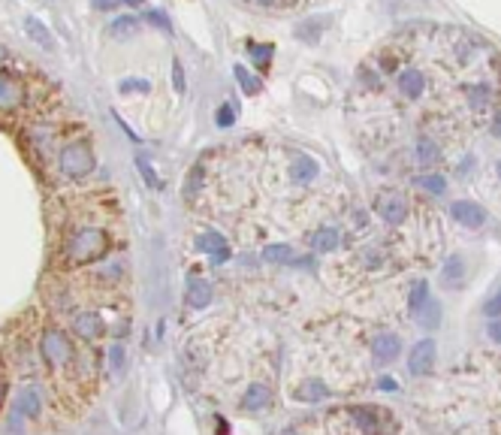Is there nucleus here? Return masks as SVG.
<instances>
[{"label": "nucleus", "instance_id": "obj_4", "mask_svg": "<svg viewBox=\"0 0 501 435\" xmlns=\"http://www.w3.org/2000/svg\"><path fill=\"white\" fill-rule=\"evenodd\" d=\"M70 330H72V339L94 344V342H100L106 335V321L97 312H88V308H72L70 312Z\"/></svg>", "mask_w": 501, "mask_h": 435}, {"label": "nucleus", "instance_id": "obj_15", "mask_svg": "<svg viewBox=\"0 0 501 435\" xmlns=\"http://www.w3.org/2000/svg\"><path fill=\"white\" fill-rule=\"evenodd\" d=\"M272 402V390L263 384H251L242 396V411H263Z\"/></svg>", "mask_w": 501, "mask_h": 435}, {"label": "nucleus", "instance_id": "obj_1", "mask_svg": "<svg viewBox=\"0 0 501 435\" xmlns=\"http://www.w3.org/2000/svg\"><path fill=\"white\" fill-rule=\"evenodd\" d=\"M36 357L40 366L45 369L52 387H91L94 384V366L88 357H82V348L72 342L70 333H63L58 323L40 321L36 323Z\"/></svg>", "mask_w": 501, "mask_h": 435}, {"label": "nucleus", "instance_id": "obj_27", "mask_svg": "<svg viewBox=\"0 0 501 435\" xmlns=\"http://www.w3.org/2000/svg\"><path fill=\"white\" fill-rule=\"evenodd\" d=\"M426 299H429V284H426V281H417V284L411 287V299H408V305H411L414 314H417V308H420Z\"/></svg>", "mask_w": 501, "mask_h": 435}, {"label": "nucleus", "instance_id": "obj_19", "mask_svg": "<svg viewBox=\"0 0 501 435\" xmlns=\"http://www.w3.org/2000/svg\"><path fill=\"white\" fill-rule=\"evenodd\" d=\"M339 242H341V233L335 230V227H323V230H317L311 236V245H314L317 251H323V254L335 251V248H339Z\"/></svg>", "mask_w": 501, "mask_h": 435}, {"label": "nucleus", "instance_id": "obj_34", "mask_svg": "<svg viewBox=\"0 0 501 435\" xmlns=\"http://www.w3.org/2000/svg\"><path fill=\"white\" fill-rule=\"evenodd\" d=\"M233 121H236V112H233L230 106H221V109H217V127H230Z\"/></svg>", "mask_w": 501, "mask_h": 435}, {"label": "nucleus", "instance_id": "obj_12", "mask_svg": "<svg viewBox=\"0 0 501 435\" xmlns=\"http://www.w3.org/2000/svg\"><path fill=\"white\" fill-rule=\"evenodd\" d=\"M465 275H468L465 257H462V254H450V257L444 260V272H441L444 284H447L450 290H459L462 284H465Z\"/></svg>", "mask_w": 501, "mask_h": 435}, {"label": "nucleus", "instance_id": "obj_22", "mask_svg": "<svg viewBox=\"0 0 501 435\" xmlns=\"http://www.w3.org/2000/svg\"><path fill=\"white\" fill-rule=\"evenodd\" d=\"M317 160L314 158H308V154H299V160L293 163V178L296 181H311L317 176Z\"/></svg>", "mask_w": 501, "mask_h": 435}, {"label": "nucleus", "instance_id": "obj_21", "mask_svg": "<svg viewBox=\"0 0 501 435\" xmlns=\"http://www.w3.org/2000/svg\"><path fill=\"white\" fill-rule=\"evenodd\" d=\"M263 260L266 263H275V266H287V263L296 260V254L290 245H269L266 251H263Z\"/></svg>", "mask_w": 501, "mask_h": 435}, {"label": "nucleus", "instance_id": "obj_38", "mask_svg": "<svg viewBox=\"0 0 501 435\" xmlns=\"http://www.w3.org/2000/svg\"><path fill=\"white\" fill-rule=\"evenodd\" d=\"M378 387H380V390H387V393H393V390L399 387V381H396V378H390V375H384V378L378 381Z\"/></svg>", "mask_w": 501, "mask_h": 435}, {"label": "nucleus", "instance_id": "obj_17", "mask_svg": "<svg viewBox=\"0 0 501 435\" xmlns=\"http://www.w3.org/2000/svg\"><path fill=\"white\" fill-rule=\"evenodd\" d=\"M293 396L299 402H321V399L330 396V387H326L323 381H302V384H296Z\"/></svg>", "mask_w": 501, "mask_h": 435}, {"label": "nucleus", "instance_id": "obj_42", "mask_svg": "<svg viewBox=\"0 0 501 435\" xmlns=\"http://www.w3.org/2000/svg\"><path fill=\"white\" fill-rule=\"evenodd\" d=\"M0 61H6V52H3V45H0Z\"/></svg>", "mask_w": 501, "mask_h": 435}, {"label": "nucleus", "instance_id": "obj_18", "mask_svg": "<svg viewBox=\"0 0 501 435\" xmlns=\"http://www.w3.org/2000/svg\"><path fill=\"white\" fill-rule=\"evenodd\" d=\"M24 31H27V36H31L36 45H40V49H45V52L54 49V40H52L49 27H45L40 18H27V22H24Z\"/></svg>", "mask_w": 501, "mask_h": 435}, {"label": "nucleus", "instance_id": "obj_28", "mask_svg": "<svg viewBox=\"0 0 501 435\" xmlns=\"http://www.w3.org/2000/svg\"><path fill=\"white\" fill-rule=\"evenodd\" d=\"M118 91H121V94H148L151 85L145 79H124L121 85H118Z\"/></svg>", "mask_w": 501, "mask_h": 435}, {"label": "nucleus", "instance_id": "obj_3", "mask_svg": "<svg viewBox=\"0 0 501 435\" xmlns=\"http://www.w3.org/2000/svg\"><path fill=\"white\" fill-rule=\"evenodd\" d=\"M94 167H97L94 151H91V145L82 142V139L67 142L58 154V169H61V176H67V178H85Z\"/></svg>", "mask_w": 501, "mask_h": 435}, {"label": "nucleus", "instance_id": "obj_31", "mask_svg": "<svg viewBox=\"0 0 501 435\" xmlns=\"http://www.w3.org/2000/svg\"><path fill=\"white\" fill-rule=\"evenodd\" d=\"M172 85H176L178 94H185V88H187V85H185V67H181L178 58L172 61Z\"/></svg>", "mask_w": 501, "mask_h": 435}, {"label": "nucleus", "instance_id": "obj_11", "mask_svg": "<svg viewBox=\"0 0 501 435\" xmlns=\"http://www.w3.org/2000/svg\"><path fill=\"white\" fill-rule=\"evenodd\" d=\"M396 85H399V94H402V97H408V100H420V97H423V91H426V76H423L420 70L408 67V70L399 72Z\"/></svg>", "mask_w": 501, "mask_h": 435}, {"label": "nucleus", "instance_id": "obj_23", "mask_svg": "<svg viewBox=\"0 0 501 435\" xmlns=\"http://www.w3.org/2000/svg\"><path fill=\"white\" fill-rule=\"evenodd\" d=\"M438 303H435V299H426V303L417 308V321H420L423 326H429V330H435V326L441 323V317H438Z\"/></svg>", "mask_w": 501, "mask_h": 435}, {"label": "nucleus", "instance_id": "obj_2", "mask_svg": "<svg viewBox=\"0 0 501 435\" xmlns=\"http://www.w3.org/2000/svg\"><path fill=\"white\" fill-rule=\"evenodd\" d=\"M109 251V233L103 227L82 224L76 230H70L61 242V263L63 266H88V263L100 260Z\"/></svg>", "mask_w": 501, "mask_h": 435}, {"label": "nucleus", "instance_id": "obj_20", "mask_svg": "<svg viewBox=\"0 0 501 435\" xmlns=\"http://www.w3.org/2000/svg\"><path fill=\"white\" fill-rule=\"evenodd\" d=\"M417 160H420V167H432V163L441 160V145L435 139H423L417 142Z\"/></svg>", "mask_w": 501, "mask_h": 435}, {"label": "nucleus", "instance_id": "obj_5", "mask_svg": "<svg viewBox=\"0 0 501 435\" xmlns=\"http://www.w3.org/2000/svg\"><path fill=\"white\" fill-rule=\"evenodd\" d=\"M27 103V85L13 70H0V112H18Z\"/></svg>", "mask_w": 501, "mask_h": 435}, {"label": "nucleus", "instance_id": "obj_36", "mask_svg": "<svg viewBox=\"0 0 501 435\" xmlns=\"http://www.w3.org/2000/svg\"><path fill=\"white\" fill-rule=\"evenodd\" d=\"M248 52H254V54L260 58V67H266V58H269V54L275 52V49H272V45H251Z\"/></svg>", "mask_w": 501, "mask_h": 435}, {"label": "nucleus", "instance_id": "obj_35", "mask_svg": "<svg viewBox=\"0 0 501 435\" xmlns=\"http://www.w3.org/2000/svg\"><path fill=\"white\" fill-rule=\"evenodd\" d=\"M109 360H112V369L124 366V348L121 344H112V348H109Z\"/></svg>", "mask_w": 501, "mask_h": 435}, {"label": "nucleus", "instance_id": "obj_14", "mask_svg": "<svg viewBox=\"0 0 501 435\" xmlns=\"http://www.w3.org/2000/svg\"><path fill=\"white\" fill-rule=\"evenodd\" d=\"M348 417L353 420L360 432H375L380 429V408H348Z\"/></svg>", "mask_w": 501, "mask_h": 435}, {"label": "nucleus", "instance_id": "obj_41", "mask_svg": "<svg viewBox=\"0 0 501 435\" xmlns=\"http://www.w3.org/2000/svg\"><path fill=\"white\" fill-rule=\"evenodd\" d=\"M121 3H127V6H142L145 0H121Z\"/></svg>", "mask_w": 501, "mask_h": 435}, {"label": "nucleus", "instance_id": "obj_26", "mask_svg": "<svg viewBox=\"0 0 501 435\" xmlns=\"http://www.w3.org/2000/svg\"><path fill=\"white\" fill-rule=\"evenodd\" d=\"M136 167H139V172H142V178H145V185H148V188H157V190L163 188V181H160V176H157V172H154V169H151V163H148V160H145V158H142V154H136Z\"/></svg>", "mask_w": 501, "mask_h": 435}, {"label": "nucleus", "instance_id": "obj_39", "mask_svg": "<svg viewBox=\"0 0 501 435\" xmlns=\"http://www.w3.org/2000/svg\"><path fill=\"white\" fill-rule=\"evenodd\" d=\"M486 317H493V321L498 317V293H493V299L486 303Z\"/></svg>", "mask_w": 501, "mask_h": 435}, {"label": "nucleus", "instance_id": "obj_30", "mask_svg": "<svg viewBox=\"0 0 501 435\" xmlns=\"http://www.w3.org/2000/svg\"><path fill=\"white\" fill-rule=\"evenodd\" d=\"M199 181H203V163H196V167H194V176H190L187 188H185V197H187V199H194V197H196V188H199Z\"/></svg>", "mask_w": 501, "mask_h": 435}, {"label": "nucleus", "instance_id": "obj_10", "mask_svg": "<svg viewBox=\"0 0 501 435\" xmlns=\"http://www.w3.org/2000/svg\"><path fill=\"white\" fill-rule=\"evenodd\" d=\"M196 245H199V251L212 254V263H215V266H221V263L230 260V245H226V236H224V233L206 230V233H199Z\"/></svg>", "mask_w": 501, "mask_h": 435}, {"label": "nucleus", "instance_id": "obj_16", "mask_svg": "<svg viewBox=\"0 0 501 435\" xmlns=\"http://www.w3.org/2000/svg\"><path fill=\"white\" fill-rule=\"evenodd\" d=\"M185 299H187L190 308H206L208 303H212V284H208V281H199V278H190Z\"/></svg>", "mask_w": 501, "mask_h": 435}, {"label": "nucleus", "instance_id": "obj_7", "mask_svg": "<svg viewBox=\"0 0 501 435\" xmlns=\"http://www.w3.org/2000/svg\"><path fill=\"white\" fill-rule=\"evenodd\" d=\"M40 414H43V396H40V390L31 387V384L18 387L15 396H13V417L40 420Z\"/></svg>", "mask_w": 501, "mask_h": 435}, {"label": "nucleus", "instance_id": "obj_33", "mask_svg": "<svg viewBox=\"0 0 501 435\" xmlns=\"http://www.w3.org/2000/svg\"><path fill=\"white\" fill-rule=\"evenodd\" d=\"M308 27H296V36H302V40H308V43H314L317 40V31H321V22H305Z\"/></svg>", "mask_w": 501, "mask_h": 435}, {"label": "nucleus", "instance_id": "obj_8", "mask_svg": "<svg viewBox=\"0 0 501 435\" xmlns=\"http://www.w3.org/2000/svg\"><path fill=\"white\" fill-rule=\"evenodd\" d=\"M435 353H438V348H435L432 339L417 342L411 348V353H408V369H411V375H429L432 366H435Z\"/></svg>", "mask_w": 501, "mask_h": 435}, {"label": "nucleus", "instance_id": "obj_13", "mask_svg": "<svg viewBox=\"0 0 501 435\" xmlns=\"http://www.w3.org/2000/svg\"><path fill=\"white\" fill-rule=\"evenodd\" d=\"M399 351H402V339L393 333H380L371 339V353L380 360V362H390V360H396L399 357Z\"/></svg>", "mask_w": 501, "mask_h": 435}, {"label": "nucleus", "instance_id": "obj_25", "mask_svg": "<svg viewBox=\"0 0 501 435\" xmlns=\"http://www.w3.org/2000/svg\"><path fill=\"white\" fill-rule=\"evenodd\" d=\"M233 72H236V79H239L242 91H245V94H248V97H251V94H260V91H263V82H260L257 76H251V72L245 70V67H236Z\"/></svg>", "mask_w": 501, "mask_h": 435}, {"label": "nucleus", "instance_id": "obj_6", "mask_svg": "<svg viewBox=\"0 0 501 435\" xmlns=\"http://www.w3.org/2000/svg\"><path fill=\"white\" fill-rule=\"evenodd\" d=\"M408 197L402 190H380L378 199H375V212L378 218H384L387 224H402L408 218Z\"/></svg>", "mask_w": 501, "mask_h": 435}, {"label": "nucleus", "instance_id": "obj_37", "mask_svg": "<svg viewBox=\"0 0 501 435\" xmlns=\"http://www.w3.org/2000/svg\"><path fill=\"white\" fill-rule=\"evenodd\" d=\"M3 399H6V366L0 360V408H3Z\"/></svg>", "mask_w": 501, "mask_h": 435}, {"label": "nucleus", "instance_id": "obj_32", "mask_svg": "<svg viewBox=\"0 0 501 435\" xmlns=\"http://www.w3.org/2000/svg\"><path fill=\"white\" fill-rule=\"evenodd\" d=\"M148 22H151V24H157L160 31L172 33V22H169V15H167V13H160V9H151V13H148Z\"/></svg>", "mask_w": 501, "mask_h": 435}, {"label": "nucleus", "instance_id": "obj_40", "mask_svg": "<svg viewBox=\"0 0 501 435\" xmlns=\"http://www.w3.org/2000/svg\"><path fill=\"white\" fill-rule=\"evenodd\" d=\"M118 3H121V0H94L97 9H115Z\"/></svg>", "mask_w": 501, "mask_h": 435}, {"label": "nucleus", "instance_id": "obj_24", "mask_svg": "<svg viewBox=\"0 0 501 435\" xmlns=\"http://www.w3.org/2000/svg\"><path fill=\"white\" fill-rule=\"evenodd\" d=\"M136 31H139V18H133V15H121V18H115L112 27H109V33L118 36V40H124V36H133Z\"/></svg>", "mask_w": 501, "mask_h": 435}, {"label": "nucleus", "instance_id": "obj_29", "mask_svg": "<svg viewBox=\"0 0 501 435\" xmlns=\"http://www.w3.org/2000/svg\"><path fill=\"white\" fill-rule=\"evenodd\" d=\"M417 185H420L423 190H429V194H444L447 181H444V176H420L417 178Z\"/></svg>", "mask_w": 501, "mask_h": 435}, {"label": "nucleus", "instance_id": "obj_9", "mask_svg": "<svg viewBox=\"0 0 501 435\" xmlns=\"http://www.w3.org/2000/svg\"><path fill=\"white\" fill-rule=\"evenodd\" d=\"M450 218H456L462 227H471V230H477V227L486 224V208L471 203V199H456V203L450 206Z\"/></svg>", "mask_w": 501, "mask_h": 435}]
</instances>
